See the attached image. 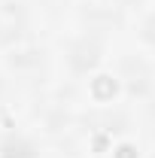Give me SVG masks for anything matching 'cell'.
I'll list each match as a JSON object with an SVG mask.
<instances>
[{
  "mask_svg": "<svg viewBox=\"0 0 155 158\" xmlns=\"http://www.w3.org/2000/svg\"><path fill=\"white\" fill-rule=\"evenodd\" d=\"M0 158H34V146L27 143V140H9V143H3V149H0Z\"/></svg>",
  "mask_w": 155,
  "mask_h": 158,
  "instance_id": "obj_1",
  "label": "cell"
},
{
  "mask_svg": "<svg viewBox=\"0 0 155 158\" xmlns=\"http://www.w3.org/2000/svg\"><path fill=\"white\" fill-rule=\"evenodd\" d=\"M143 37L149 40V43H155V15L146 21V27H143Z\"/></svg>",
  "mask_w": 155,
  "mask_h": 158,
  "instance_id": "obj_2",
  "label": "cell"
}]
</instances>
